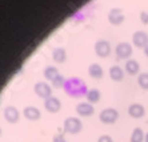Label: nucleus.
Segmentation results:
<instances>
[{
  "label": "nucleus",
  "mask_w": 148,
  "mask_h": 142,
  "mask_svg": "<svg viewBox=\"0 0 148 142\" xmlns=\"http://www.w3.org/2000/svg\"><path fill=\"white\" fill-rule=\"evenodd\" d=\"M64 88H66L67 93L69 96H73V97H79L83 94H87V92H88L86 88V84L77 77H71L69 80H67Z\"/></svg>",
  "instance_id": "nucleus-1"
},
{
  "label": "nucleus",
  "mask_w": 148,
  "mask_h": 142,
  "mask_svg": "<svg viewBox=\"0 0 148 142\" xmlns=\"http://www.w3.org/2000/svg\"><path fill=\"white\" fill-rule=\"evenodd\" d=\"M83 124L80 121V118L77 117H68L64 121V130L69 134H77L82 132Z\"/></svg>",
  "instance_id": "nucleus-2"
},
{
  "label": "nucleus",
  "mask_w": 148,
  "mask_h": 142,
  "mask_svg": "<svg viewBox=\"0 0 148 142\" xmlns=\"http://www.w3.org/2000/svg\"><path fill=\"white\" fill-rule=\"evenodd\" d=\"M99 118H100V121L106 125L115 124L117 121V118H119V112L116 109H114V108H107V109L100 112Z\"/></svg>",
  "instance_id": "nucleus-3"
},
{
  "label": "nucleus",
  "mask_w": 148,
  "mask_h": 142,
  "mask_svg": "<svg viewBox=\"0 0 148 142\" xmlns=\"http://www.w3.org/2000/svg\"><path fill=\"white\" fill-rule=\"evenodd\" d=\"M34 90L35 93L38 94L40 98H44V100H47L48 97H51L52 96V89L51 87H49L47 82H44V81H40V82H36L34 87Z\"/></svg>",
  "instance_id": "nucleus-4"
},
{
  "label": "nucleus",
  "mask_w": 148,
  "mask_h": 142,
  "mask_svg": "<svg viewBox=\"0 0 148 142\" xmlns=\"http://www.w3.org/2000/svg\"><path fill=\"white\" fill-rule=\"evenodd\" d=\"M125 19V15H124L123 9L120 8H112L108 14V21H110L112 25H119L121 24Z\"/></svg>",
  "instance_id": "nucleus-5"
},
{
  "label": "nucleus",
  "mask_w": 148,
  "mask_h": 142,
  "mask_svg": "<svg viewBox=\"0 0 148 142\" xmlns=\"http://www.w3.org/2000/svg\"><path fill=\"white\" fill-rule=\"evenodd\" d=\"M115 52H116V56L119 59H128V57L132 55V45L125 41L119 43V44L116 45Z\"/></svg>",
  "instance_id": "nucleus-6"
},
{
  "label": "nucleus",
  "mask_w": 148,
  "mask_h": 142,
  "mask_svg": "<svg viewBox=\"0 0 148 142\" xmlns=\"http://www.w3.org/2000/svg\"><path fill=\"white\" fill-rule=\"evenodd\" d=\"M95 52L99 57H107L111 53V45L107 40H97L95 43Z\"/></svg>",
  "instance_id": "nucleus-7"
},
{
  "label": "nucleus",
  "mask_w": 148,
  "mask_h": 142,
  "mask_svg": "<svg viewBox=\"0 0 148 142\" xmlns=\"http://www.w3.org/2000/svg\"><path fill=\"white\" fill-rule=\"evenodd\" d=\"M44 108L45 110L49 112V113H58L60 110V108H62V102L59 100L58 97H48L47 100H44Z\"/></svg>",
  "instance_id": "nucleus-8"
},
{
  "label": "nucleus",
  "mask_w": 148,
  "mask_h": 142,
  "mask_svg": "<svg viewBox=\"0 0 148 142\" xmlns=\"http://www.w3.org/2000/svg\"><path fill=\"white\" fill-rule=\"evenodd\" d=\"M132 41L134 44L138 47V48H143L148 45V33H145L144 31H138L135 32L134 36H132Z\"/></svg>",
  "instance_id": "nucleus-9"
},
{
  "label": "nucleus",
  "mask_w": 148,
  "mask_h": 142,
  "mask_svg": "<svg viewBox=\"0 0 148 142\" xmlns=\"http://www.w3.org/2000/svg\"><path fill=\"white\" fill-rule=\"evenodd\" d=\"M93 109L92 104L90 102H79V104L76 105V113L80 116V117H90V116L93 114Z\"/></svg>",
  "instance_id": "nucleus-10"
},
{
  "label": "nucleus",
  "mask_w": 148,
  "mask_h": 142,
  "mask_svg": "<svg viewBox=\"0 0 148 142\" xmlns=\"http://www.w3.org/2000/svg\"><path fill=\"white\" fill-rule=\"evenodd\" d=\"M4 118L11 124H16L20 118V113L15 106H7L4 109Z\"/></svg>",
  "instance_id": "nucleus-11"
},
{
  "label": "nucleus",
  "mask_w": 148,
  "mask_h": 142,
  "mask_svg": "<svg viewBox=\"0 0 148 142\" xmlns=\"http://www.w3.org/2000/svg\"><path fill=\"white\" fill-rule=\"evenodd\" d=\"M23 114H24V117L27 118V120H29V121H38L39 118L41 117L40 110L35 106H25L24 110H23Z\"/></svg>",
  "instance_id": "nucleus-12"
},
{
  "label": "nucleus",
  "mask_w": 148,
  "mask_h": 142,
  "mask_svg": "<svg viewBox=\"0 0 148 142\" xmlns=\"http://www.w3.org/2000/svg\"><path fill=\"white\" fill-rule=\"evenodd\" d=\"M145 113V109L141 104H131L128 108V114L131 116L132 118H141Z\"/></svg>",
  "instance_id": "nucleus-13"
},
{
  "label": "nucleus",
  "mask_w": 148,
  "mask_h": 142,
  "mask_svg": "<svg viewBox=\"0 0 148 142\" xmlns=\"http://www.w3.org/2000/svg\"><path fill=\"white\" fill-rule=\"evenodd\" d=\"M88 73H90V76L92 77V78L99 80V78L103 77V68H101L100 64L93 62V64H91V65L88 66Z\"/></svg>",
  "instance_id": "nucleus-14"
},
{
  "label": "nucleus",
  "mask_w": 148,
  "mask_h": 142,
  "mask_svg": "<svg viewBox=\"0 0 148 142\" xmlns=\"http://www.w3.org/2000/svg\"><path fill=\"white\" fill-rule=\"evenodd\" d=\"M139 70H140V65H139V62L136 60H128L125 62V72L128 74H131V76H135V74H138Z\"/></svg>",
  "instance_id": "nucleus-15"
},
{
  "label": "nucleus",
  "mask_w": 148,
  "mask_h": 142,
  "mask_svg": "<svg viewBox=\"0 0 148 142\" xmlns=\"http://www.w3.org/2000/svg\"><path fill=\"white\" fill-rule=\"evenodd\" d=\"M110 77L114 81H121V80H123V77H124L123 69H121L120 66H117V65L111 66V69H110Z\"/></svg>",
  "instance_id": "nucleus-16"
},
{
  "label": "nucleus",
  "mask_w": 148,
  "mask_h": 142,
  "mask_svg": "<svg viewBox=\"0 0 148 142\" xmlns=\"http://www.w3.org/2000/svg\"><path fill=\"white\" fill-rule=\"evenodd\" d=\"M52 59L55 60L56 62H64L67 59V52L64 48H55L53 52H52Z\"/></svg>",
  "instance_id": "nucleus-17"
},
{
  "label": "nucleus",
  "mask_w": 148,
  "mask_h": 142,
  "mask_svg": "<svg viewBox=\"0 0 148 142\" xmlns=\"http://www.w3.org/2000/svg\"><path fill=\"white\" fill-rule=\"evenodd\" d=\"M86 97H87V101H88L90 104H96V102L100 101L101 94H100V92L97 89H90L88 92H87Z\"/></svg>",
  "instance_id": "nucleus-18"
},
{
  "label": "nucleus",
  "mask_w": 148,
  "mask_h": 142,
  "mask_svg": "<svg viewBox=\"0 0 148 142\" xmlns=\"http://www.w3.org/2000/svg\"><path fill=\"white\" fill-rule=\"evenodd\" d=\"M59 76V72L55 66H47L44 69V77L49 81H53L56 77Z\"/></svg>",
  "instance_id": "nucleus-19"
},
{
  "label": "nucleus",
  "mask_w": 148,
  "mask_h": 142,
  "mask_svg": "<svg viewBox=\"0 0 148 142\" xmlns=\"http://www.w3.org/2000/svg\"><path fill=\"white\" fill-rule=\"evenodd\" d=\"M144 137H145V134L143 133V130L140 128H135L131 134V142H143L144 141Z\"/></svg>",
  "instance_id": "nucleus-20"
},
{
  "label": "nucleus",
  "mask_w": 148,
  "mask_h": 142,
  "mask_svg": "<svg viewBox=\"0 0 148 142\" xmlns=\"http://www.w3.org/2000/svg\"><path fill=\"white\" fill-rule=\"evenodd\" d=\"M138 84H139V87L140 88L148 90V73H140V74H139Z\"/></svg>",
  "instance_id": "nucleus-21"
},
{
  "label": "nucleus",
  "mask_w": 148,
  "mask_h": 142,
  "mask_svg": "<svg viewBox=\"0 0 148 142\" xmlns=\"http://www.w3.org/2000/svg\"><path fill=\"white\" fill-rule=\"evenodd\" d=\"M51 84H52V87H53V88H62V87H64V85H66V78H64L62 74H59L55 80L51 81Z\"/></svg>",
  "instance_id": "nucleus-22"
},
{
  "label": "nucleus",
  "mask_w": 148,
  "mask_h": 142,
  "mask_svg": "<svg viewBox=\"0 0 148 142\" xmlns=\"http://www.w3.org/2000/svg\"><path fill=\"white\" fill-rule=\"evenodd\" d=\"M97 142H114V139L111 138L108 134H103V135H100V137H99Z\"/></svg>",
  "instance_id": "nucleus-23"
},
{
  "label": "nucleus",
  "mask_w": 148,
  "mask_h": 142,
  "mask_svg": "<svg viewBox=\"0 0 148 142\" xmlns=\"http://www.w3.org/2000/svg\"><path fill=\"white\" fill-rule=\"evenodd\" d=\"M140 20L143 24H148V12L145 11H141L140 12Z\"/></svg>",
  "instance_id": "nucleus-24"
},
{
  "label": "nucleus",
  "mask_w": 148,
  "mask_h": 142,
  "mask_svg": "<svg viewBox=\"0 0 148 142\" xmlns=\"http://www.w3.org/2000/svg\"><path fill=\"white\" fill-rule=\"evenodd\" d=\"M52 142H67V141H66V138H64L63 135L58 134V135H55V137H53V139H52Z\"/></svg>",
  "instance_id": "nucleus-25"
},
{
  "label": "nucleus",
  "mask_w": 148,
  "mask_h": 142,
  "mask_svg": "<svg viewBox=\"0 0 148 142\" xmlns=\"http://www.w3.org/2000/svg\"><path fill=\"white\" fill-rule=\"evenodd\" d=\"M144 53H145V56H147V57H148V45H147V47H145V48H144Z\"/></svg>",
  "instance_id": "nucleus-26"
},
{
  "label": "nucleus",
  "mask_w": 148,
  "mask_h": 142,
  "mask_svg": "<svg viewBox=\"0 0 148 142\" xmlns=\"http://www.w3.org/2000/svg\"><path fill=\"white\" fill-rule=\"evenodd\" d=\"M144 142H148V133L145 134V137H144Z\"/></svg>",
  "instance_id": "nucleus-27"
},
{
  "label": "nucleus",
  "mask_w": 148,
  "mask_h": 142,
  "mask_svg": "<svg viewBox=\"0 0 148 142\" xmlns=\"http://www.w3.org/2000/svg\"><path fill=\"white\" fill-rule=\"evenodd\" d=\"M0 135H1V129H0Z\"/></svg>",
  "instance_id": "nucleus-28"
}]
</instances>
